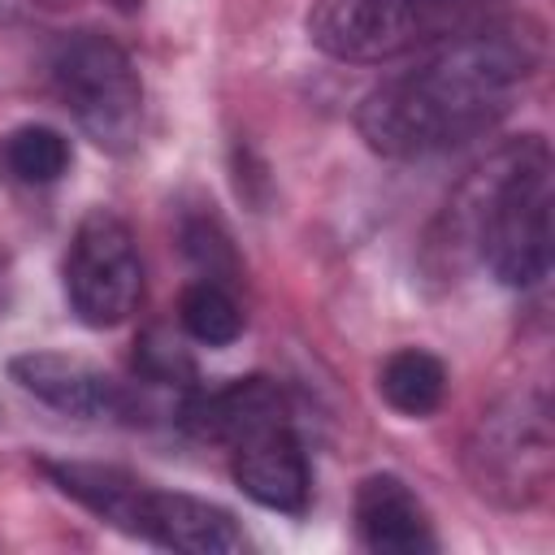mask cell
Segmentation results:
<instances>
[{
  "label": "cell",
  "instance_id": "1",
  "mask_svg": "<svg viewBox=\"0 0 555 555\" xmlns=\"http://www.w3.org/2000/svg\"><path fill=\"white\" fill-rule=\"evenodd\" d=\"M546 35L533 17L468 26L412 69L377 82L360 108V139L390 160H421L451 152L494 130L520 87L542 69Z\"/></svg>",
  "mask_w": 555,
  "mask_h": 555
},
{
  "label": "cell",
  "instance_id": "2",
  "mask_svg": "<svg viewBox=\"0 0 555 555\" xmlns=\"http://www.w3.org/2000/svg\"><path fill=\"white\" fill-rule=\"evenodd\" d=\"M464 225L481 264L516 291L551 273V147L542 134H520L499 147L464 191Z\"/></svg>",
  "mask_w": 555,
  "mask_h": 555
},
{
  "label": "cell",
  "instance_id": "3",
  "mask_svg": "<svg viewBox=\"0 0 555 555\" xmlns=\"http://www.w3.org/2000/svg\"><path fill=\"white\" fill-rule=\"evenodd\" d=\"M48 473V481L74 499L78 507H87L91 516H100L104 525L165 546V551H186V555H234L247 551V533L238 529V520L195 494L182 490H160L126 468L113 464H82V460H43L39 464Z\"/></svg>",
  "mask_w": 555,
  "mask_h": 555
},
{
  "label": "cell",
  "instance_id": "4",
  "mask_svg": "<svg viewBox=\"0 0 555 555\" xmlns=\"http://www.w3.org/2000/svg\"><path fill=\"white\" fill-rule=\"evenodd\" d=\"M481 9L486 0H312L308 39L334 61L382 65L468 30Z\"/></svg>",
  "mask_w": 555,
  "mask_h": 555
},
{
  "label": "cell",
  "instance_id": "5",
  "mask_svg": "<svg viewBox=\"0 0 555 555\" xmlns=\"http://www.w3.org/2000/svg\"><path fill=\"white\" fill-rule=\"evenodd\" d=\"M52 87L78 130L104 152H130L143 130V78L121 43L100 30L56 39L48 56Z\"/></svg>",
  "mask_w": 555,
  "mask_h": 555
},
{
  "label": "cell",
  "instance_id": "6",
  "mask_svg": "<svg viewBox=\"0 0 555 555\" xmlns=\"http://www.w3.org/2000/svg\"><path fill=\"white\" fill-rule=\"evenodd\" d=\"M61 286L69 312L87 330H113L130 321L143 299V260L134 230L117 212L91 208L69 234Z\"/></svg>",
  "mask_w": 555,
  "mask_h": 555
},
{
  "label": "cell",
  "instance_id": "7",
  "mask_svg": "<svg viewBox=\"0 0 555 555\" xmlns=\"http://www.w3.org/2000/svg\"><path fill=\"white\" fill-rule=\"evenodd\" d=\"M551 451L555 438L546 395H516L481 412V425L468 438V477L494 503L525 507L546 494Z\"/></svg>",
  "mask_w": 555,
  "mask_h": 555
},
{
  "label": "cell",
  "instance_id": "8",
  "mask_svg": "<svg viewBox=\"0 0 555 555\" xmlns=\"http://www.w3.org/2000/svg\"><path fill=\"white\" fill-rule=\"evenodd\" d=\"M9 377L39 403L78 421H139V399L126 382L108 377L100 364L65 351H26L9 360Z\"/></svg>",
  "mask_w": 555,
  "mask_h": 555
},
{
  "label": "cell",
  "instance_id": "9",
  "mask_svg": "<svg viewBox=\"0 0 555 555\" xmlns=\"http://www.w3.org/2000/svg\"><path fill=\"white\" fill-rule=\"evenodd\" d=\"M230 473L238 490L282 516H304L312 499V468L304 455V442L295 425H269L243 442L230 447Z\"/></svg>",
  "mask_w": 555,
  "mask_h": 555
},
{
  "label": "cell",
  "instance_id": "10",
  "mask_svg": "<svg viewBox=\"0 0 555 555\" xmlns=\"http://www.w3.org/2000/svg\"><path fill=\"white\" fill-rule=\"evenodd\" d=\"M178 421L204 442L234 447V442H243L269 425H286L291 408H286V395L273 377L251 373V377H234L208 395H191Z\"/></svg>",
  "mask_w": 555,
  "mask_h": 555
},
{
  "label": "cell",
  "instance_id": "11",
  "mask_svg": "<svg viewBox=\"0 0 555 555\" xmlns=\"http://www.w3.org/2000/svg\"><path fill=\"white\" fill-rule=\"evenodd\" d=\"M356 533L377 555H425L438 546L425 503L395 473H369L356 486Z\"/></svg>",
  "mask_w": 555,
  "mask_h": 555
},
{
  "label": "cell",
  "instance_id": "12",
  "mask_svg": "<svg viewBox=\"0 0 555 555\" xmlns=\"http://www.w3.org/2000/svg\"><path fill=\"white\" fill-rule=\"evenodd\" d=\"M377 395L399 416H429L447 395V364L425 347H399L377 369Z\"/></svg>",
  "mask_w": 555,
  "mask_h": 555
},
{
  "label": "cell",
  "instance_id": "13",
  "mask_svg": "<svg viewBox=\"0 0 555 555\" xmlns=\"http://www.w3.org/2000/svg\"><path fill=\"white\" fill-rule=\"evenodd\" d=\"M69 160H74V147L52 126L26 121V126H13L0 134V169L22 186H48V182L65 178Z\"/></svg>",
  "mask_w": 555,
  "mask_h": 555
},
{
  "label": "cell",
  "instance_id": "14",
  "mask_svg": "<svg viewBox=\"0 0 555 555\" xmlns=\"http://www.w3.org/2000/svg\"><path fill=\"white\" fill-rule=\"evenodd\" d=\"M178 325L204 347H225L243 334V308H238V299L230 295L225 282L199 278L178 299Z\"/></svg>",
  "mask_w": 555,
  "mask_h": 555
},
{
  "label": "cell",
  "instance_id": "15",
  "mask_svg": "<svg viewBox=\"0 0 555 555\" xmlns=\"http://www.w3.org/2000/svg\"><path fill=\"white\" fill-rule=\"evenodd\" d=\"M134 369H139V377L152 382V386H191V377H195L191 356H186L173 338H165L160 330H152V334L139 338Z\"/></svg>",
  "mask_w": 555,
  "mask_h": 555
},
{
  "label": "cell",
  "instance_id": "16",
  "mask_svg": "<svg viewBox=\"0 0 555 555\" xmlns=\"http://www.w3.org/2000/svg\"><path fill=\"white\" fill-rule=\"evenodd\" d=\"M182 247L186 256L217 282H225L221 273H234V251H230V238L221 234V225L212 217H191L182 225Z\"/></svg>",
  "mask_w": 555,
  "mask_h": 555
},
{
  "label": "cell",
  "instance_id": "17",
  "mask_svg": "<svg viewBox=\"0 0 555 555\" xmlns=\"http://www.w3.org/2000/svg\"><path fill=\"white\" fill-rule=\"evenodd\" d=\"M108 4H117V9H134V4H143V0H108Z\"/></svg>",
  "mask_w": 555,
  "mask_h": 555
},
{
  "label": "cell",
  "instance_id": "18",
  "mask_svg": "<svg viewBox=\"0 0 555 555\" xmlns=\"http://www.w3.org/2000/svg\"><path fill=\"white\" fill-rule=\"evenodd\" d=\"M9 4H13V0H0V17H9Z\"/></svg>",
  "mask_w": 555,
  "mask_h": 555
}]
</instances>
